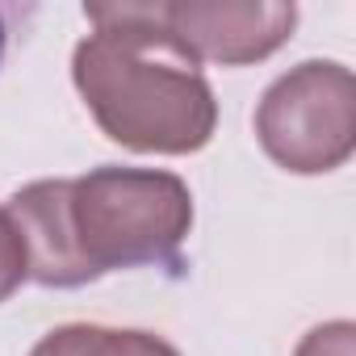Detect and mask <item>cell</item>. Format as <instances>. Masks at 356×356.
<instances>
[{
    "label": "cell",
    "mask_w": 356,
    "mask_h": 356,
    "mask_svg": "<svg viewBox=\"0 0 356 356\" xmlns=\"http://www.w3.org/2000/svg\"><path fill=\"white\" fill-rule=\"evenodd\" d=\"M92 34L72 80L105 138L143 155H193L218 130L202 63L159 22V5H84Z\"/></svg>",
    "instance_id": "7a4b0ae2"
},
{
    "label": "cell",
    "mask_w": 356,
    "mask_h": 356,
    "mask_svg": "<svg viewBox=\"0 0 356 356\" xmlns=\"http://www.w3.org/2000/svg\"><path fill=\"white\" fill-rule=\"evenodd\" d=\"M159 22L185 42L197 63L248 67L281 51L298 26V5L285 0H181L159 5Z\"/></svg>",
    "instance_id": "277c9868"
},
{
    "label": "cell",
    "mask_w": 356,
    "mask_h": 356,
    "mask_svg": "<svg viewBox=\"0 0 356 356\" xmlns=\"http://www.w3.org/2000/svg\"><path fill=\"white\" fill-rule=\"evenodd\" d=\"M30 356H181L168 339L151 331H118L97 323H72L34 343Z\"/></svg>",
    "instance_id": "5b68a950"
},
{
    "label": "cell",
    "mask_w": 356,
    "mask_h": 356,
    "mask_svg": "<svg viewBox=\"0 0 356 356\" xmlns=\"http://www.w3.org/2000/svg\"><path fill=\"white\" fill-rule=\"evenodd\" d=\"M5 42H9V26H5V9H0V59H5Z\"/></svg>",
    "instance_id": "ba28073f"
},
{
    "label": "cell",
    "mask_w": 356,
    "mask_h": 356,
    "mask_svg": "<svg viewBox=\"0 0 356 356\" xmlns=\"http://www.w3.org/2000/svg\"><path fill=\"white\" fill-rule=\"evenodd\" d=\"M264 155L293 176H323L356 151V80L335 59H306L277 76L256 105Z\"/></svg>",
    "instance_id": "3957f363"
},
{
    "label": "cell",
    "mask_w": 356,
    "mask_h": 356,
    "mask_svg": "<svg viewBox=\"0 0 356 356\" xmlns=\"http://www.w3.org/2000/svg\"><path fill=\"white\" fill-rule=\"evenodd\" d=\"M30 281L80 289L118 268L181 264L193 193L176 172L105 163L76 181H34L9 197Z\"/></svg>",
    "instance_id": "6da1fadb"
},
{
    "label": "cell",
    "mask_w": 356,
    "mask_h": 356,
    "mask_svg": "<svg viewBox=\"0 0 356 356\" xmlns=\"http://www.w3.org/2000/svg\"><path fill=\"white\" fill-rule=\"evenodd\" d=\"M293 356H356V327L348 318L323 323V327H314V331L302 335V343H298Z\"/></svg>",
    "instance_id": "52a82bcc"
},
{
    "label": "cell",
    "mask_w": 356,
    "mask_h": 356,
    "mask_svg": "<svg viewBox=\"0 0 356 356\" xmlns=\"http://www.w3.org/2000/svg\"><path fill=\"white\" fill-rule=\"evenodd\" d=\"M22 281H30V273H26V248H22V235H17L9 210L0 206V302L13 298L22 289Z\"/></svg>",
    "instance_id": "8992f818"
}]
</instances>
